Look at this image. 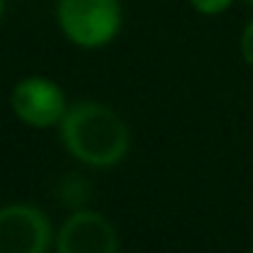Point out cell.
<instances>
[{"label": "cell", "instance_id": "6da1fadb", "mask_svg": "<svg viewBox=\"0 0 253 253\" xmlns=\"http://www.w3.org/2000/svg\"><path fill=\"white\" fill-rule=\"evenodd\" d=\"M63 147L93 169L117 166L131 150V131L126 120L98 101H79L68 106L60 120Z\"/></svg>", "mask_w": 253, "mask_h": 253}, {"label": "cell", "instance_id": "7a4b0ae2", "mask_svg": "<svg viewBox=\"0 0 253 253\" xmlns=\"http://www.w3.org/2000/svg\"><path fill=\"white\" fill-rule=\"evenodd\" d=\"M57 25L71 44L101 49L123 28L120 0H57Z\"/></svg>", "mask_w": 253, "mask_h": 253}, {"label": "cell", "instance_id": "3957f363", "mask_svg": "<svg viewBox=\"0 0 253 253\" xmlns=\"http://www.w3.org/2000/svg\"><path fill=\"white\" fill-rule=\"evenodd\" d=\"M11 109L25 126L30 128H52L60 126L68 104L60 84L46 77H25L11 90Z\"/></svg>", "mask_w": 253, "mask_h": 253}, {"label": "cell", "instance_id": "277c9868", "mask_svg": "<svg viewBox=\"0 0 253 253\" xmlns=\"http://www.w3.org/2000/svg\"><path fill=\"white\" fill-rule=\"evenodd\" d=\"M52 223L33 204L0 207V253H46Z\"/></svg>", "mask_w": 253, "mask_h": 253}, {"label": "cell", "instance_id": "5b68a950", "mask_svg": "<svg viewBox=\"0 0 253 253\" xmlns=\"http://www.w3.org/2000/svg\"><path fill=\"white\" fill-rule=\"evenodd\" d=\"M120 240L106 215L95 210H74L55 237V253H117Z\"/></svg>", "mask_w": 253, "mask_h": 253}, {"label": "cell", "instance_id": "8992f818", "mask_svg": "<svg viewBox=\"0 0 253 253\" xmlns=\"http://www.w3.org/2000/svg\"><path fill=\"white\" fill-rule=\"evenodd\" d=\"M188 3H191L193 11H199L202 17H218L226 8H231L234 0H188Z\"/></svg>", "mask_w": 253, "mask_h": 253}, {"label": "cell", "instance_id": "52a82bcc", "mask_svg": "<svg viewBox=\"0 0 253 253\" xmlns=\"http://www.w3.org/2000/svg\"><path fill=\"white\" fill-rule=\"evenodd\" d=\"M240 55H242V60L253 68V19L245 25V30H242V36H240Z\"/></svg>", "mask_w": 253, "mask_h": 253}, {"label": "cell", "instance_id": "ba28073f", "mask_svg": "<svg viewBox=\"0 0 253 253\" xmlns=\"http://www.w3.org/2000/svg\"><path fill=\"white\" fill-rule=\"evenodd\" d=\"M3 8H6V0H0V17H3Z\"/></svg>", "mask_w": 253, "mask_h": 253}, {"label": "cell", "instance_id": "9c48e42d", "mask_svg": "<svg viewBox=\"0 0 253 253\" xmlns=\"http://www.w3.org/2000/svg\"><path fill=\"white\" fill-rule=\"evenodd\" d=\"M245 3H248V6H251V8H253V0H245Z\"/></svg>", "mask_w": 253, "mask_h": 253}, {"label": "cell", "instance_id": "30bf717a", "mask_svg": "<svg viewBox=\"0 0 253 253\" xmlns=\"http://www.w3.org/2000/svg\"><path fill=\"white\" fill-rule=\"evenodd\" d=\"M248 253H253V248H251V251H248Z\"/></svg>", "mask_w": 253, "mask_h": 253}]
</instances>
